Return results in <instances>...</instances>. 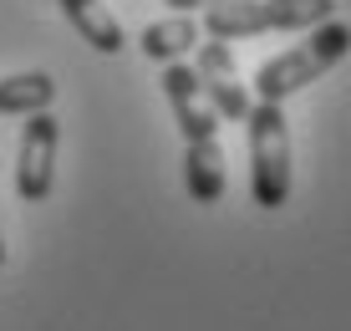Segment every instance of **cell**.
<instances>
[{"instance_id": "ba28073f", "label": "cell", "mask_w": 351, "mask_h": 331, "mask_svg": "<svg viewBox=\"0 0 351 331\" xmlns=\"http://www.w3.org/2000/svg\"><path fill=\"white\" fill-rule=\"evenodd\" d=\"M62 5V16L77 26V36L92 46V52H102V56H117L128 46V36L123 26H117V16L102 5V0H56Z\"/></svg>"}, {"instance_id": "8992f818", "label": "cell", "mask_w": 351, "mask_h": 331, "mask_svg": "<svg viewBox=\"0 0 351 331\" xmlns=\"http://www.w3.org/2000/svg\"><path fill=\"white\" fill-rule=\"evenodd\" d=\"M163 97H168V107H173V117H178L184 143H193V138H219V113L209 107V97H204L193 67L168 61V67H163Z\"/></svg>"}, {"instance_id": "3957f363", "label": "cell", "mask_w": 351, "mask_h": 331, "mask_svg": "<svg viewBox=\"0 0 351 331\" xmlns=\"http://www.w3.org/2000/svg\"><path fill=\"white\" fill-rule=\"evenodd\" d=\"M245 128H250V194L260 209H280L290 199V128L280 102H255Z\"/></svg>"}, {"instance_id": "7c38bea8", "label": "cell", "mask_w": 351, "mask_h": 331, "mask_svg": "<svg viewBox=\"0 0 351 331\" xmlns=\"http://www.w3.org/2000/svg\"><path fill=\"white\" fill-rule=\"evenodd\" d=\"M0 265H5V240H0Z\"/></svg>"}, {"instance_id": "5b68a950", "label": "cell", "mask_w": 351, "mask_h": 331, "mask_svg": "<svg viewBox=\"0 0 351 331\" xmlns=\"http://www.w3.org/2000/svg\"><path fill=\"white\" fill-rule=\"evenodd\" d=\"M193 77H199V87L204 97H209V107L219 113V122H245L250 117V92H245V82H239V71H234V52H229L224 41H204L199 46V61H193Z\"/></svg>"}, {"instance_id": "52a82bcc", "label": "cell", "mask_w": 351, "mask_h": 331, "mask_svg": "<svg viewBox=\"0 0 351 331\" xmlns=\"http://www.w3.org/2000/svg\"><path fill=\"white\" fill-rule=\"evenodd\" d=\"M184 189H189L193 204H219L224 199V148H219V138L184 143Z\"/></svg>"}, {"instance_id": "8fae6325", "label": "cell", "mask_w": 351, "mask_h": 331, "mask_svg": "<svg viewBox=\"0 0 351 331\" xmlns=\"http://www.w3.org/2000/svg\"><path fill=\"white\" fill-rule=\"evenodd\" d=\"M168 5H173V10H199V5L209 10V5H219V0H168Z\"/></svg>"}, {"instance_id": "7a4b0ae2", "label": "cell", "mask_w": 351, "mask_h": 331, "mask_svg": "<svg viewBox=\"0 0 351 331\" xmlns=\"http://www.w3.org/2000/svg\"><path fill=\"white\" fill-rule=\"evenodd\" d=\"M336 16V0H219L204 16L214 41H239L260 31H311Z\"/></svg>"}, {"instance_id": "6da1fadb", "label": "cell", "mask_w": 351, "mask_h": 331, "mask_svg": "<svg viewBox=\"0 0 351 331\" xmlns=\"http://www.w3.org/2000/svg\"><path fill=\"white\" fill-rule=\"evenodd\" d=\"M346 52H351V26H346V21L331 16V21H321V26H311V36H306L300 46L270 56V61L255 71L260 102H285L290 92H300V87H311L316 77H326V71H331Z\"/></svg>"}, {"instance_id": "277c9868", "label": "cell", "mask_w": 351, "mask_h": 331, "mask_svg": "<svg viewBox=\"0 0 351 331\" xmlns=\"http://www.w3.org/2000/svg\"><path fill=\"white\" fill-rule=\"evenodd\" d=\"M56 143H62V122L51 113H26L21 128V153H16V194L26 204H41L56 183Z\"/></svg>"}, {"instance_id": "9c48e42d", "label": "cell", "mask_w": 351, "mask_h": 331, "mask_svg": "<svg viewBox=\"0 0 351 331\" xmlns=\"http://www.w3.org/2000/svg\"><path fill=\"white\" fill-rule=\"evenodd\" d=\"M199 21H189L184 10L178 16H168V21H153V26H143V36H138V52L148 56V61H184L189 52H193V41H199Z\"/></svg>"}, {"instance_id": "30bf717a", "label": "cell", "mask_w": 351, "mask_h": 331, "mask_svg": "<svg viewBox=\"0 0 351 331\" xmlns=\"http://www.w3.org/2000/svg\"><path fill=\"white\" fill-rule=\"evenodd\" d=\"M56 102V82L46 71H21V77H0V117H26Z\"/></svg>"}]
</instances>
